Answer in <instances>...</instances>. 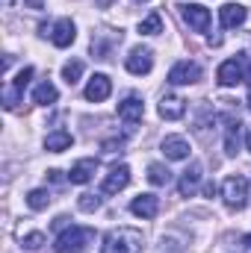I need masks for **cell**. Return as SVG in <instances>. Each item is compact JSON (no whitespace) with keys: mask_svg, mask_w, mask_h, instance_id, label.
Masks as SVG:
<instances>
[{"mask_svg":"<svg viewBox=\"0 0 251 253\" xmlns=\"http://www.w3.org/2000/svg\"><path fill=\"white\" fill-rule=\"evenodd\" d=\"M77 206H80L83 212H98V209H101V194H92V191H86V194H80Z\"/></svg>","mask_w":251,"mask_h":253,"instance_id":"obj_25","label":"cell"},{"mask_svg":"<svg viewBox=\"0 0 251 253\" xmlns=\"http://www.w3.org/2000/svg\"><path fill=\"white\" fill-rule=\"evenodd\" d=\"M92 239H95V230H89V227H68V230H63L57 236L54 251L57 253H83Z\"/></svg>","mask_w":251,"mask_h":253,"instance_id":"obj_2","label":"cell"},{"mask_svg":"<svg viewBox=\"0 0 251 253\" xmlns=\"http://www.w3.org/2000/svg\"><path fill=\"white\" fill-rule=\"evenodd\" d=\"M198 80H201V68H198V62H189V59H181L169 71V83L172 85H192Z\"/></svg>","mask_w":251,"mask_h":253,"instance_id":"obj_6","label":"cell"},{"mask_svg":"<svg viewBox=\"0 0 251 253\" xmlns=\"http://www.w3.org/2000/svg\"><path fill=\"white\" fill-rule=\"evenodd\" d=\"M246 147L251 150V129H249V135H246Z\"/></svg>","mask_w":251,"mask_h":253,"instance_id":"obj_31","label":"cell"},{"mask_svg":"<svg viewBox=\"0 0 251 253\" xmlns=\"http://www.w3.org/2000/svg\"><path fill=\"white\" fill-rule=\"evenodd\" d=\"M24 6H30V9H42L45 0H24Z\"/></svg>","mask_w":251,"mask_h":253,"instance_id":"obj_29","label":"cell"},{"mask_svg":"<svg viewBox=\"0 0 251 253\" xmlns=\"http://www.w3.org/2000/svg\"><path fill=\"white\" fill-rule=\"evenodd\" d=\"M48 203H51V191H48V189H33L30 194H27V206H30V209H36V212L48 209Z\"/></svg>","mask_w":251,"mask_h":253,"instance_id":"obj_22","label":"cell"},{"mask_svg":"<svg viewBox=\"0 0 251 253\" xmlns=\"http://www.w3.org/2000/svg\"><path fill=\"white\" fill-rule=\"evenodd\" d=\"M130 212H133L136 218H157V212H160V200H157L154 194H139V197H133Z\"/></svg>","mask_w":251,"mask_h":253,"instance_id":"obj_13","label":"cell"},{"mask_svg":"<svg viewBox=\"0 0 251 253\" xmlns=\"http://www.w3.org/2000/svg\"><path fill=\"white\" fill-rule=\"evenodd\" d=\"M246 80V62L237 56V59H225V62L219 65V71H216V83L219 85H225V88H231V85H240Z\"/></svg>","mask_w":251,"mask_h":253,"instance_id":"obj_5","label":"cell"},{"mask_svg":"<svg viewBox=\"0 0 251 253\" xmlns=\"http://www.w3.org/2000/svg\"><path fill=\"white\" fill-rule=\"evenodd\" d=\"M74 39H77V27H74L71 18H60V21L51 27V42H54L57 47H68V44H74Z\"/></svg>","mask_w":251,"mask_h":253,"instance_id":"obj_9","label":"cell"},{"mask_svg":"<svg viewBox=\"0 0 251 253\" xmlns=\"http://www.w3.org/2000/svg\"><path fill=\"white\" fill-rule=\"evenodd\" d=\"M160 147H163L166 159H175V162H178V159H187V156H189V141L184 138V135H166Z\"/></svg>","mask_w":251,"mask_h":253,"instance_id":"obj_14","label":"cell"},{"mask_svg":"<svg viewBox=\"0 0 251 253\" xmlns=\"http://www.w3.org/2000/svg\"><path fill=\"white\" fill-rule=\"evenodd\" d=\"M181 18L189 24V30L195 33H207L210 30V9H204L201 3H181Z\"/></svg>","mask_w":251,"mask_h":253,"instance_id":"obj_4","label":"cell"},{"mask_svg":"<svg viewBox=\"0 0 251 253\" xmlns=\"http://www.w3.org/2000/svg\"><path fill=\"white\" fill-rule=\"evenodd\" d=\"M101 253H142V233L133 227H119L104 236Z\"/></svg>","mask_w":251,"mask_h":253,"instance_id":"obj_1","label":"cell"},{"mask_svg":"<svg viewBox=\"0 0 251 253\" xmlns=\"http://www.w3.org/2000/svg\"><path fill=\"white\" fill-rule=\"evenodd\" d=\"M243 245H246V248H251V233L246 236V239H243Z\"/></svg>","mask_w":251,"mask_h":253,"instance_id":"obj_30","label":"cell"},{"mask_svg":"<svg viewBox=\"0 0 251 253\" xmlns=\"http://www.w3.org/2000/svg\"><path fill=\"white\" fill-rule=\"evenodd\" d=\"M148 183L151 186H169L172 183V171L166 165H160V162H151L148 165Z\"/></svg>","mask_w":251,"mask_h":253,"instance_id":"obj_21","label":"cell"},{"mask_svg":"<svg viewBox=\"0 0 251 253\" xmlns=\"http://www.w3.org/2000/svg\"><path fill=\"white\" fill-rule=\"evenodd\" d=\"M127 183H130V168L127 165H113L110 174L101 183V191L104 194H119L122 189H127Z\"/></svg>","mask_w":251,"mask_h":253,"instance_id":"obj_8","label":"cell"},{"mask_svg":"<svg viewBox=\"0 0 251 253\" xmlns=\"http://www.w3.org/2000/svg\"><path fill=\"white\" fill-rule=\"evenodd\" d=\"M95 171H98V159H80V162L68 171V180H71L74 186H83V183H89V180L95 177Z\"/></svg>","mask_w":251,"mask_h":253,"instance_id":"obj_15","label":"cell"},{"mask_svg":"<svg viewBox=\"0 0 251 253\" xmlns=\"http://www.w3.org/2000/svg\"><path fill=\"white\" fill-rule=\"evenodd\" d=\"M249 109H251V94H249Z\"/></svg>","mask_w":251,"mask_h":253,"instance_id":"obj_32","label":"cell"},{"mask_svg":"<svg viewBox=\"0 0 251 253\" xmlns=\"http://www.w3.org/2000/svg\"><path fill=\"white\" fill-rule=\"evenodd\" d=\"M187 115V103L178 97V94H166L163 100H160V118H166V121H181Z\"/></svg>","mask_w":251,"mask_h":253,"instance_id":"obj_12","label":"cell"},{"mask_svg":"<svg viewBox=\"0 0 251 253\" xmlns=\"http://www.w3.org/2000/svg\"><path fill=\"white\" fill-rule=\"evenodd\" d=\"M240 135H243L240 118H228V126H225V153H228V156H237V150H240Z\"/></svg>","mask_w":251,"mask_h":253,"instance_id":"obj_18","label":"cell"},{"mask_svg":"<svg viewBox=\"0 0 251 253\" xmlns=\"http://www.w3.org/2000/svg\"><path fill=\"white\" fill-rule=\"evenodd\" d=\"M142 115H145V103L139 100V97H127L119 103V118L125 121V124H136V121H142Z\"/></svg>","mask_w":251,"mask_h":253,"instance_id":"obj_16","label":"cell"},{"mask_svg":"<svg viewBox=\"0 0 251 253\" xmlns=\"http://www.w3.org/2000/svg\"><path fill=\"white\" fill-rule=\"evenodd\" d=\"M198 183H201V165H198V162H192L187 171H184L181 183H178V191H181L184 197H192V194L198 191Z\"/></svg>","mask_w":251,"mask_h":253,"instance_id":"obj_17","label":"cell"},{"mask_svg":"<svg viewBox=\"0 0 251 253\" xmlns=\"http://www.w3.org/2000/svg\"><path fill=\"white\" fill-rule=\"evenodd\" d=\"M246 18H249V12H246V6H240V3H225V6L219 9V21H222L225 30H234V27L246 24Z\"/></svg>","mask_w":251,"mask_h":253,"instance_id":"obj_11","label":"cell"},{"mask_svg":"<svg viewBox=\"0 0 251 253\" xmlns=\"http://www.w3.org/2000/svg\"><path fill=\"white\" fill-rule=\"evenodd\" d=\"M80 74H83V62H80V59H71V62L63 65V80L68 85H74V83L80 80Z\"/></svg>","mask_w":251,"mask_h":253,"instance_id":"obj_24","label":"cell"},{"mask_svg":"<svg viewBox=\"0 0 251 253\" xmlns=\"http://www.w3.org/2000/svg\"><path fill=\"white\" fill-rule=\"evenodd\" d=\"M110 91H113V83H110V77H107V74H95V77L86 83V100H92V103L107 100V97H110Z\"/></svg>","mask_w":251,"mask_h":253,"instance_id":"obj_10","label":"cell"},{"mask_svg":"<svg viewBox=\"0 0 251 253\" xmlns=\"http://www.w3.org/2000/svg\"><path fill=\"white\" fill-rule=\"evenodd\" d=\"M125 65H127V71L136 74V77L151 74V68H154V53H151V47H133Z\"/></svg>","mask_w":251,"mask_h":253,"instance_id":"obj_7","label":"cell"},{"mask_svg":"<svg viewBox=\"0 0 251 253\" xmlns=\"http://www.w3.org/2000/svg\"><path fill=\"white\" fill-rule=\"evenodd\" d=\"M160 253H184V245H178L175 239H163V245H160Z\"/></svg>","mask_w":251,"mask_h":253,"instance_id":"obj_27","label":"cell"},{"mask_svg":"<svg viewBox=\"0 0 251 253\" xmlns=\"http://www.w3.org/2000/svg\"><path fill=\"white\" fill-rule=\"evenodd\" d=\"M136 3H148V0H136Z\"/></svg>","mask_w":251,"mask_h":253,"instance_id":"obj_33","label":"cell"},{"mask_svg":"<svg viewBox=\"0 0 251 253\" xmlns=\"http://www.w3.org/2000/svg\"><path fill=\"white\" fill-rule=\"evenodd\" d=\"M222 197L228 209H243L249 203V183L243 177H228L222 183Z\"/></svg>","mask_w":251,"mask_h":253,"instance_id":"obj_3","label":"cell"},{"mask_svg":"<svg viewBox=\"0 0 251 253\" xmlns=\"http://www.w3.org/2000/svg\"><path fill=\"white\" fill-rule=\"evenodd\" d=\"M45 245V233H27L24 239H21V248L24 251H39Z\"/></svg>","mask_w":251,"mask_h":253,"instance_id":"obj_26","label":"cell"},{"mask_svg":"<svg viewBox=\"0 0 251 253\" xmlns=\"http://www.w3.org/2000/svg\"><path fill=\"white\" fill-rule=\"evenodd\" d=\"M139 33H142V36H157V33H163V18H160L157 12H151L145 21H139Z\"/></svg>","mask_w":251,"mask_h":253,"instance_id":"obj_23","label":"cell"},{"mask_svg":"<svg viewBox=\"0 0 251 253\" xmlns=\"http://www.w3.org/2000/svg\"><path fill=\"white\" fill-rule=\"evenodd\" d=\"M71 132H65V129H57V132H48V138H45V150L48 153H63L71 147Z\"/></svg>","mask_w":251,"mask_h":253,"instance_id":"obj_19","label":"cell"},{"mask_svg":"<svg viewBox=\"0 0 251 253\" xmlns=\"http://www.w3.org/2000/svg\"><path fill=\"white\" fill-rule=\"evenodd\" d=\"M57 97H60V91H57V85L54 83H39L36 85V91H33V103H39V106H48V103H57Z\"/></svg>","mask_w":251,"mask_h":253,"instance_id":"obj_20","label":"cell"},{"mask_svg":"<svg viewBox=\"0 0 251 253\" xmlns=\"http://www.w3.org/2000/svg\"><path fill=\"white\" fill-rule=\"evenodd\" d=\"M48 180L51 183H63V171H48Z\"/></svg>","mask_w":251,"mask_h":253,"instance_id":"obj_28","label":"cell"}]
</instances>
